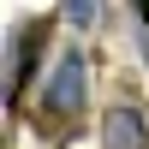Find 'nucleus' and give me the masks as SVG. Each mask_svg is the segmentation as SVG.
<instances>
[{
    "label": "nucleus",
    "mask_w": 149,
    "mask_h": 149,
    "mask_svg": "<svg viewBox=\"0 0 149 149\" xmlns=\"http://www.w3.org/2000/svg\"><path fill=\"white\" fill-rule=\"evenodd\" d=\"M42 107H48V113H78V107H84V54H60V66L48 72Z\"/></svg>",
    "instance_id": "obj_1"
},
{
    "label": "nucleus",
    "mask_w": 149,
    "mask_h": 149,
    "mask_svg": "<svg viewBox=\"0 0 149 149\" xmlns=\"http://www.w3.org/2000/svg\"><path fill=\"white\" fill-rule=\"evenodd\" d=\"M102 149H149V119L137 107H113L102 125Z\"/></svg>",
    "instance_id": "obj_2"
},
{
    "label": "nucleus",
    "mask_w": 149,
    "mask_h": 149,
    "mask_svg": "<svg viewBox=\"0 0 149 149\" xmlns=\"http://www.w3.org/2000/svg\"><path fill=\"white\" fill-rule=\"evenodd\" d=\"M36 42H42L36 24L12 36V95H24V90H30V78H36Z\"/></svg>",
    "instance_id": "obj_3"
},
{
    "label": "nucleus",
    "mask_w": 149,
    "mask_h": 149,
    "mask_svg": "<svg viewBox=\"0 0 149 149\" xmlns=\"http://www.w3.org/2000/svg\"><path fill=\"white\" fill-rule=\"evenodd\" d=\"M66 18L78 24V30H95V18H102V0H66Z\"/></svg>",
    "instance_id": "obj_4"
},
{
    "label": "nucleus",
    "mask_w": 149,
    "mask_h": 149,
    "mask_svg": "<svg viewBox=\"0 0 149 149\" xmlns=\"http://www.w3.org/2000/svg\"><path fill=\"white\" fill-rule=\"evenodd\" d=\"M131 6H137V12H143V24H149V0H131Z\"/></svg>",
    "instance_id": "obj_5"
},
{
    "label": "nucleus",
    "mask_w": 149,
    "mask_h": 149,
    "mask_svg": "<svg viewBox=\"0 0 149 149\" xmlns=\"http://www.w3.org/2000/svg\"><path fill=\"white\" fill-rule=\"evenodd\" d=\"M143 60H149V42H143Z\"/></svg>",
    "instance_id": "obj_6"
}]
</instances>
